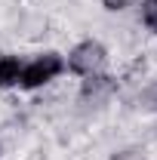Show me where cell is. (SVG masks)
Listing matches in <instances>:
<instances>
[{
    "instance_id": "cell-1",
    "label": "cell",
    "mask_w": 157,
    "mask_h": 160,
    "mask_svg": "<svg viewBox=\"0 0 157 160\" xmlns=\"http://www.w3.org/2000/svg\"><path fill=\"white\" fill-rule=\"evenodd\" d=\"M65 74H68L65 71V52H59V49H40L31 59H25L19 92H40V89L53 86L56 80H62Z\"/></svg>"
},
{
    "instance_id": "cell-2",
    "label": "cell",
    "mask_w": 157,
    "mask_h": 160,
    "mask_svg": "<svg viewBox=\"0 0 157 160\" xmlns=\"http://www.w3.org/2000/svg\"><path fill=\"white\" fill-rule=\"evenodd\" d=\"M120 92H123V80L111 71H102V74H93V77H80L77 92H74V105L83 114H96L102 108H108Z\"/></svg>"
},
{
    "instance_id": "cell-3",
    "label": "cell",
    "mask_w": 157,
    "mask_h": 160,
    "mask_svg": "<svg viewBox=\"0 0 157 160\" xmlns=\"http://www.w3.org/2000/svg\"><path fill=\"white\" fill-rule=\"evenodd\" d=\"M108 65H111V49L99 37H83L65 52V71L77 80L102 74V71H108Z\"/></svg>"
},
{
    "instance_id": "cell-4",
    "label": "cell",
    "mask_w": 157,
    "mask_h": 160,
    "mask_svg": "<svg viewBox=\"0 0 157 160\" xmlns=\"http://www.w3.org/2000/svg\"><path fill=\"white\" fill-rule=\"evenodd\" d=\"M25 56L19 52H0V92H19Z\"/></svg>"
},
{
    "instance_id": "cell-5",
    "label": "cell",
    "mask_w": 157,
    "mask_h": 160,
    "mask_svg": "<svg viewBox=\"0 0 157 160\" xmlns=\"http://www.w3.org/2000/svg\"><path fill=\"white\" fill-rule=\"evenodd\" d=\"M139 25L151 37H157V0H142L139 3Z\"/></svg>"
},
{
    "instance_id": "cell-6",
    "label": "cell",
    "mask_w": 157,
    "mask_h": 160,
    "mask_svg": "<svg viewBox=\"0 0 157 160\" xmlns=\"http://www.w3.org/2000/svg\"><path fill=\"white\" fill-rule=\"evenodd\" d=\"M99 3H102V9H105V12H111V16H120V12H126V9H129L136 0H99Z\"/></svg>"
},
{
    "instance_id": "cell-7",
    "label": "cell",
    "mask_w": 157,
    "mask_h": 160,
    "mask_svg": "<svg viewBox=\"0 0 157 160\" xmlns=\"http://www.w3.org/2000/svg\"><path fill=\"white\" fill-rule=\"evenodd\" d=\"M108 160H142V154H139V148H123V151H114Z\"/></svg>"
},
{
    "instance_id": "cell-8",
    "label": "cell",
    "mask_w": 157,
    "mask_h": 160,
    "mask_svg": "<svg viewBox=\"0 0 157 160\" xmlns=\"http://www.w3.org/2000/svg\"><path fill=\"white\" fill-rule=\"evenodd\" d=\"M0 160H3V142H0Z\"/></svg>"
}]
</instances>
